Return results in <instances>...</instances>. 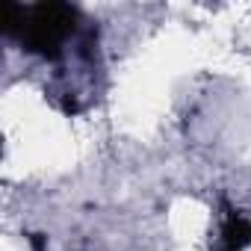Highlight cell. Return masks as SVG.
<instances>
[{
  "mask_svg": "<svg viewBox=\"0 0 251 251\" xmlns=\"http://www.w3.org/2000/svg\"><path fill=\"white\" fill-rule=\"evenodd\" d=\"M222 242L227 251H242L245 245H251V222L239 213L227 216V222L222 227Z\"/></svg>",
  "mask_w": 251,
  "mask_h": 251,
  "instance_id": "2",
  "label": "cell"
},
{
  "mask_svg": "<svg viewBox=\"0 0 251 251\" xmlns=\"http://www.w3.org/2000/svg\"><path fill=\"white\" fill-rule=\"evenodd\" d=\"M77 27V12L65 3H39L24 9V24L18 30L21 45L30 53L42 56H56L62 42L74 33Z\"/></svg>",
  "mask_w": 251,
  "mask_h": 251,
  "instance_id": "1",
  "label": "cell"
}]
</instances>
